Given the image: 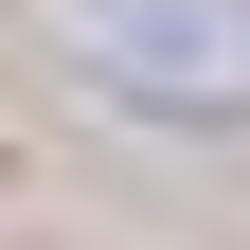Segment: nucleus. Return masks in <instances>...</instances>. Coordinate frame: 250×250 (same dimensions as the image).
Masks as SVG:
<instances>
[{
	"instance_id": "nucleus-1",
	"label": "nucleus",
	"mask_w": 250,
	"mask_h": 250,
	"mask_svg": "<svg viewBox=\"0 0 250 250\" xmlns=\"http://www.w3.org/2000/svg\"><path fill=\"white\" fill-rule=\"evenodd\" d=\"M54 36L107 107L161 125H250V0H54Z\"/></svg>"
}]
</instances>
